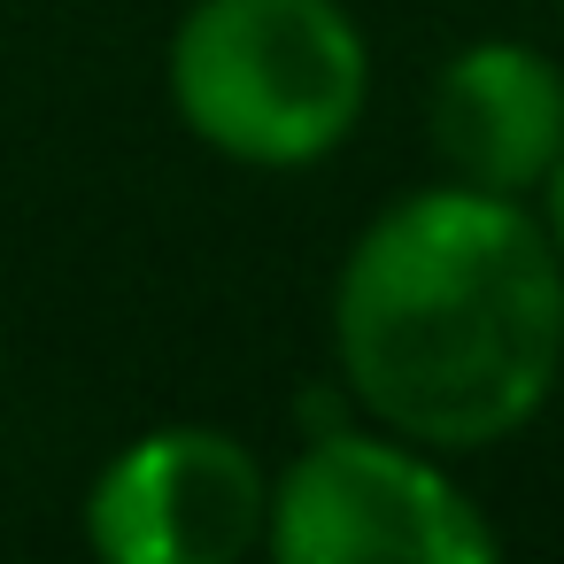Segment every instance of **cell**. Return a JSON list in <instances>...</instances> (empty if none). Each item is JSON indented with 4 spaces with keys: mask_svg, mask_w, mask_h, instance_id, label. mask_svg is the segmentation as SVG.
I'll use <instances>...</instances> for the list:
<instances>
[{
    "mask_svg": "<svg viewBox=\"0 0 564 564\" xmlns=\"http://www.w3.org/2000/svg\"><path fill=\"white\" fill-rule=\"evenodd\" d=\"M78 518L109 564H240L271 533V471L225 425H148L94 471Z\"/></svg>",
    "mask_w": 564,
    "mask_h": 564,
    "instance_id": "277c9868",
    "label": "cell"
},
{
    "mask_svg": "<svg viewBox=\"0 0 564 564\" xmlns=\"http://www.w3.org/2000/svg\"><path fill=\"white\" fill-rule=\"evenodd\" d=\"M163 86L178 124L240 171H310L371 109V40L340 0H194Z\"/></svg>",
    "mask_w": 564,
    "mask_h": 564,
    "instance_id": "7a4b0ae2",
    "label": "cell"
},
{
    "mask_svg": "<svg viewBox=\"0 0 564 564\" xmlns=\"http://www.w3.org/2000/svg\"><path fill=\"white\" fill-rule=\"evenodd\" d=\"M325 333L348 410L479 456L525 433L564 379V256L533 202L433 178L348 240Z\"/></svg>",
    "mask_w": 564,
    "mask_h": 564,
    "instance_id": "6da1fadb",
    "label": "cell"
},
{
    "mask_svg": "<svg viewBox=\"0 0 564 564\" xmlns=\"http://www.w3.org/2000/svg\"><path fill=\"white\" fill-rule=\"evenodd\" d=\"M279 564H487L502 533L448 471L441 448L371 425H317L271 471V533Z\"/></svg>",
    "mask_w": 564,
    "mask_h": 564,
    "instance_id": "3957f363",
    "label": "cell"
},
{
    "mask_svg": "<svg viewBox=\"0 0 564 564\" xmlns=\"http://www.w3.org/2000/svg\"><path fill=\"white\" fill-rule=\"evenodd\" d=\"M425 148L441 178L533 202L564 155V63L525 40H471L433 70Z\"/></svg>",
    "mask_w": 564,
    "mask_h": 564,
    "instance_id": "5b68a950",
    "label": "cell"
},
{
    "mask_svg": "<svg viewBox=\"0 0 564 564\" xmlns=\"http://www.w3.org/2000/svg\"><path fill=\"white\" fill-rule=\"evenodd\" d=\"M533 217H541V232L556 240V256H564V155H556V171L541 178V194H533Z\"/></svg>",
    "mask_w": 564,
    "mask_h": 564,
    "instance_id": "8992f818",
    "label": "cell"
}]
</instances>
